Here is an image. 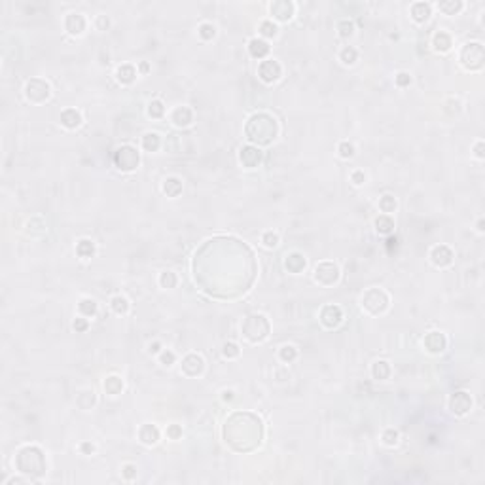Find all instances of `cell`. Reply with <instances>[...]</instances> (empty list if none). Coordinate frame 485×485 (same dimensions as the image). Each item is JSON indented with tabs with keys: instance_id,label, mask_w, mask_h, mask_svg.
<instances>
[{
	"instance_id": "41",
	"label": "cell",
	"mask_w": 485,
	"mask_h": 485,
	"mask_svg": "<svg viewBox=\"0 0 485 485\" xmlns=\"http://www.w3.org/2000/svg\"><path fill=\"white\" fill-rule=\"evenodd\" d=\"M337 33H339L341 38L353 36V33H355V23L349 21V19H341V21L337 23Z\"/></svg>"
},
{
	"instance_id": "35",
	"label": "cell",
	"mask_w": 485,
	"mask_h": 485,
	"mask_svg": "<svg viewBox=\"0 0 485 485\" xmlns=\"http://www.w3.org/2000/svg\"><path fill=\"white\" fill-rule=\"evenodd\" d=\"M76 252H78L80 258H91L95 254V243L89 241V239H82L78 243V247H76Z\"/></svg>"
},
{
	"instance_id": "57",
	"label": "cell",
	"mask_w": 485,
	"mask_h": 485,
	"mask_svg": "<svg viewBox=\"0 0 485 485\" xmlns=\"http://www.w3.org/2000/svg\"><path fill=\"white\" fill-rule=\"evenodd\" d=\"M108 25H110V21H108L107 15H99V17H97V29H99V31H107Z\"/></svg>"
},
{
	"instance_id": "51",
	"label": "cell",
	"mask_w": 485,
	"mask_h": 485,
	"mask_svg": "<svg viewBox=\"0 0 485 485\" xmlns=\"http://www.w3.org/2000/svg\"><path fill=\"white\" fill-rule=\"evenodd\" d=\"M174 353L173 351H163L162 355H160V362H162L163 366H173L174 364Z\"/></svg>"
},
{
	"instance_id": "62",
	"label": "cell",
	"mask_w": 485,
	"mask_h": 485,
	"mask_svg": "<svg viewBox=\"0 0 485 485\" xmlns=\"http://www.w3.org/2000/svg\"><path fill=\"white\" fill-rule=\"evenodd\" d=\"M148 68H150V66L146 65V63H142V65H140V70H142V72H148Z\"/></svg>"
},
{
	"instance_id": "16",
	"label": "cell",
	"mask_w": 485,
	"mask_h": 485,
	"mask_svg": "<svg viewBox=\"0 0 485 485\" xmlns=\"http://www.w3.org/2000/svg\"><path fill=\"white\" fill-rule=\"evenodd\" d=\"M453 250L449 247H445V245H438V247H434L431 250V260L434 266H438V268H447V266H451L453 264Z\"/></svg>"
},
{
	"instance_id": "12",
	"label": "cell",
	"mask_w": 485,
	"mask_h": 485,
	"mask_svg": "<svg viewBox=\"0 0 485 485\" xmlns=\"http://www.w3.org/2000/svg\"><path fill=\"white\" fill-rule=\"evenodd\" d=\"M343 323V311L337 305H326L321 311V324L328 330H334Z\"/></svg>"
},
{
	"instance_id": "60",
	"label": "cell",
	"mask_w": 485,
	"mask_h": 485,
	"mask_svg": "<svg viewBox=\"0 0 485 485\" xmlns=\"http://www.w3.org/2000/svg\"><path fill=\"white\" fill-rule=\"evenodd\" d=\"M160 347L162 345H160L158 341H154V343H150V349H148V351H150V353H160Z\"/></svg>"
},
{
	"instance_id": "37",
	"label": "cell",
	"mask_w": 485,
	"mask_h": 485,
	"mask_svg": "<svg viewBox=\"0 0 485 485\" xmlns=\"http://www.w3.org/2000/svg\"><path fill=\"white\" fill-rule=\"evenodd\" d=\"M396 207H398V203H396V199H394V195H383L381 199H379V209L385 213V215H390V213H394L396 211Z\"/></svg>"
},
{
	"instance_id": "38",
	"label": "cell",
	"mask_w": 485,
	"mask_h": 485,
	"mask_svg": "<svg viewBox=\"0 0 485 485\" xmlns=\"http://www.w3.org/2000/svg\"><path fill=\"white\" fill-rule=\"evenodd\" d=\"M160 284H162V288L171 290V288H174L178 284V277L174 275L173 271H163L162 275H160Z\"/></svg>"
},
{
	"instance_id": "8",
	"label": "cell",
	"mask_w": 485,
	"mask_h": 485,
	"mask_svg": "<svg viewBox=\"0 0 485 485\" xmlns=\"http://www.w3.org/2000/svg\"><path fill=\"white\" fill-rule=\"evenodd\" d=\"M50 95H52V87L42 78H31L25 84V97H27V101L34 103V105L46 103L50 99Z\"/></svg>"
},
{
	"instance_id": "24",
	"label": "cell",
	"mask_w": 485,
	"mask_h": 485,
	"mask_svg": "<svg viewBox=\"0 0 485 485\" xmlns=\"http://www.w3.org/2000/svg\"><path fill=\"white\" fill-rule=\"evenodd\" d=\"M432 44H434V50H436V52L445 54V52H449V50H451L453 40H451V36L445 33V31H438V33L434 34V40H432Z\"/></svg>"
},
{
	"instance_id": "28",
	"label": "cell",
	"mask_w": 485,
	"mask_h": 485,
	"mask_svg": "<svg viewBox=\"0 0 485 485\" xmlns=\"http://www.w3.org/2000/svg\"><path fill=\"white\" fill-rule=\"evenodd\" d=\"M163 192H165L167 197H176V195L182 192V180L176 178V176H169L163 182Z\"/></svg>"
},
{
	"instance_id": "22",
	"label": "cell",
	"mask_w": 485,
	"mask_h": 485,
	"mask_svg": "<svg viewBox=\"0 0 485 485\" xmlns=\"http://www.w3.org/2000/svg\"><path fill=\"white\" fill-rule=\"evenodd\" d=\"M269 44L266 42L264 38H252L250 42H248V52L250 55L254 57V59H264L266 55L269 54Z\"/></svg>"
},
{
	"instance_id": "58",
	"label": "cell",
	"mask_w": 485,
	"mask_h": 485,
	"mask_svg": "<svg viewBox=\"0 0 485 485\" xmlns=\"http://www.w3.org/2000/svg\"><path fill=\"white\" fill-rule=\"evenodd\" d=\"M484 148H485V146H484V142H482V140H480V142H478V144H476V148H474V152H476V158H480V160H482V158H484V156H485V154H484Z\"/></svg>"
},
{
	"instance_id": "3",
	"label": "cell",
	"mask_w": 485,
	"mask_h": 485,
	"mask_svg": "<svg viewBox=\"0 0 485 485\" xmlns=\"http://www.w3.org/2000/svg\"><path fill=\"white\" fill-rule=\"evenodd\" d=\"M15 468L21 472V474L29 476L31 480H36L40 478L42 474H46V457H44V451L36 445H25L21 447L17 455H15Z\"/></svg>"
},
{
	"instance_id": "20",
	"label": "cell",
	"mask_w": 485,
	"mask_h": 485,
	"mask_svg": "<svg viewBox=\"0 0 485 485\" xmlns=\"http://www.w3.org/2000/svg\"><path fill=\"white\" fill-rule=\"evenodd\" d=\"M61 125L66 129H76L82 125V114L76 108H66L61 112Z\"/></svg>"
},
{
	"instance_id": "27",
	"label": "cell",
	"mask_w": 485,
	"mask_h": 485,
	"mask_svg": "<svg viewBox=\"0 0 485 485\" xmlns=\"http://www.w3.org/2000/svg\"><path fill=\"white\" fill-rule=\"evenodd\" d=\"M376 229L381 235H390L394 231V220L388 215H381L376 218Z\"/></svg>"
},
{
	"instance_id": "63",
	"label": "cell",
	"mask_w": 485,
	"mask_h": 485,
	"mask_svg": "<svg viewBox=\"0 0 485 485\" xmlns=\"http://www.w3.org/2000/svg\"><path fill=\"white\" fill-rule=\"evenodd\" d=\"M478 231H484V220L478 222Z\"/></svg>"
},
{
	"instance_id": "59",
	"label": "cell",
	"mask_w": 485,
	"mask_h": 485,
	"mask_svg": "<svg viewBox=\"0 0 485 485\" xmlns=\"http://www.w3.org/2000/svg\"><path fill=\"white\" fill-rule=\"evenodd\" d=\"M82 451L86 453V455H91V453L95 451V447H93V443L84 442V443H82Z\"/></svg>"
},
{
	"instance_id": "25",
	"label": "cell",
	"mask_w": 485,
	"mask_h": 485,
	"mask_svg": "<svg viewBox=\"0 0 485 485\" xmlns=\"http://www.w3.org/2000/svg\"><path fill=\"white\" fill-rule=\"evenodd\" d=\"M411 17L417 23H425L431 17V4L429 2H415L411 6Z\"/></svg>"
},
{
	"instance_id": "54",
	"label": "cell",
	"mask_w": 485,
	"mask_h": 485,
	"mask_svg": "<svg viewBox=\"0 0 485 485\" xmlns=\"http://www.w3.org/2000/svg\"><path fill=\"white\" fill-rule=\"evenodd\" d=\"M87 326H89V323H87V319H76L74 321V324H72V328H74L76 332H86L87 330Z\"/></svg>"
},
{
	"instance_id": "48",
	"label": "cell",
	"mask_w": 485,
	"mask_h": 485,
	"mask_svg": "<svg viewBox=\"0 0 485 485\" xmlns=\"http://www.w3.org/2000/svg\"><path fill=\"white\" fill-rule=\"evenodd\" d=\"M398 440H400V434H398V431H394V429H387V431L383 432V443L385 445H396L398 443Z\"/></svg>"
},
{
	"instance_id": "23",
	"label": "cell",
	"mask_w": 485,
	"mask_h": 485,
	"mask_svg": "<svg viewBox=\"0 0 485 485\" xmlns=\"http://www.w3.org/2000/svg\"><path fill=\"white\" fill-rule=\"evenodd\" d=\"M305 266H307V262H305V258H303L300 252H292L284 260V268L290 271V273H302L305 269Z\"/></svg>"
},
{
	"instance_id": "61",
	"label": "cell",
	"mask_w": 485,
	"mask_h": 485,
	"mask_svg": "<svg viewBox=\"0 0 485 485\" xmlns=\"http://www.w3.org/2000/svg\"><path fill=\"white\" fill-rule=\"evenodd\" d=\"M224 402H229V400H233V390H224Z\"/></svg>"
},
{
	"instance_id": "39",
	"label": "cell",
	"mask_w": 485,
	"mask_h": 485,
	"mask_svg": "<svg viewBox=\"0 0 485 485\" xmlns=\"http://www.w3.org/2000/svg\"><path fill=\"white\" fill-rule=\"evenodd\" d=\"M339 59L345 63V65H355L356 59H358V52H356L353 46H345L339 54Z\"/></svg>"
},
{
	"instance_id": "9",
	"label": "cell",
	"mask_w": 485,
	"mask_h": 485,
	"mask_svg": "<svg viewBox=\"0 0 485 485\" xmlns=\"http://www.w3.org/2000/svg\"><path fill=\"white\" fill-rule=\"evenodd\" d=\"M315 280L323 286H334L339 280V268L334 262H321L315 268Z\"/></svg>"
},
{
	"instance_id": "7",
	"label": "cell",
	"mask_w": 485,
	"mask_h": 485,
	"mask_svg": "<svg viewBox=\"0 0 485 485\" xmlns=\"http://www.w3.org/2000/svg\"><path fill=\"white\" fill-rule=\"evenodd\" d=\"M485 52L482 42H470L466 44L461 52V63L466 70H480L484 66Z\"/></svg>"
},
{
	"instance_id": "21",
	"label": "cell",
	"mask_w": 485,
	"mask_h": 485,
	"mask_svg": "<svg viewBox=\"0 0 485 485\" xmlns=\"http://www.w3.org/2000/svg\"><path fill=\"white\" fill-rule=\"evenodd\" d=\"M139 440L144 445H154L160 440V431L156 425H142L139 431Z\"/></svg>"
},
{
	"instance_id": "44",
	"label": "cell",
	"mask_w": 485,
	"mask_h": 485,
	"mask_svg": "<svg viewBox=\"0 0 485 485\" xmlns=\"http://www.w3.org/2000/svg\"><path fill=\"white\" fill-rule=\"evenodd\" d=\"M260 34L266 38H273L277 36V25L273 21H262L260 23Z\"/></svg>"
},
{
	"instance_id": "43",
	"label": "cell",
	"mask_w": 485,
	"mask_h": 485,
	"mask_svg": "<svg viewBox=\"0 0 485 485\" xmlns=\"http://www.w3.org/2000/svg\"><path fill=\"white\" fill-rule=\"evenodd\" d=\"M197 33H199V36H201L203 40H213L216 34V27L213 25V23H201L199 29H197Z\"/></svg>"
},
{
	"instance_id": "14",
	"label": "cell",
	"mask_w": 485,
	"mask_h": 485,
	"mask_svg": "<svg viewBox=\"0 0 485 485\" xmlns=\"http://www.w3.org/2000/svg\"><path fill=\"white\" fill-rule=\"evenodd\" d=\"M271 15L277 19V21H290L294 11H296V6L292 4L290 0H277L269 6Z\"/></svg>"
},
{
	"instance_id": "31",
	"label": "cell",
	"mask_w": 485,
	"mask_h": 485,
	"mask_svg": "<svg viewBox=\"0 0 485 485\" xmlns=\"http://www.w3.org/2000/svg\"><path fill=\"white\" fill-rule=\"evenodd\" d=\"M372 376L377 381H385L390 376V366H388L387 360H377L374 366H372Z\"/></svg>"
},
{
	"instance_id": "53",
	"label": "cell",
	"mask_w": 485,
	"mask_h": 485,
	"mask_svg": "<svg viewBox=\"0 0 485 485\" xmlns=\"http://www.w3.org/2000/svg\"><path fill=\"white\" fill-rule=\"evenodd\" d=\"M396 86H400V87H408L411 84V76L408 74V72H400V74H396Z\"/></svg>"
},
{
	"instance_id": "13",
	"label": "cell",
	"mask_w": 485,
	"mask_h": 485,
	"mask_svg": "<svg viewBox=\"0 0 485 485\" xmlns=\"http://www.w3.org/2000/svg\"><path fill=\"white\" fill-rule=\"evenodd\" d=\"M449 410L455 415H466L468 411L472 410V398H470V394L464 392V390L455 392L451 398H449Z\"/></svg>"
},
{
	"instance_id": "19",
	"label": "cell",
	"mask_w": 485,
	"mask_h": 485,
	"mask_svg": "<svg viewBox=\"0 0 485 485\" xmlns=\"http://www.w3.org/2000/svg\"><path fill=\"white\" fill-rule=\"evenodd\" d=\"M171 121L176 127H188L194 121V112L188 107H176L171 114Z\"/></svg>"
},
{
	"instance_id": "40",
	"label": "cell",
	"mask_w": 485,
	"mask_h": 485,
	"mask_svg": "<svg viewBox=\"0 0 485 485\" xmlns=\"http://www.w3.org/2000/svg\"><path fill=\"white\" fill-rule=\"evenodd\" d=\"M78 307H80V313H82L84 317H93V315L97 313V303L93 302L91 298H84Z\"/></svg>"
},
{
	"instance_id": "10",
	"label": "cell",
	"mask_w": 485,
	"mask_h": 485,
	"mask_svg": "<svg viewBox=\"0 0 485 485\" xmlns=\"http://www.w3.org/2000/svg\"><path fill=\"white\" fill-rule=\"evenodd\" d=\"M282 74V68L280 65L275 61V59H268V61H262L258 66V76L262 82H266V84H273V82H277Z\"/></svg>"
},
{
	"instance_id": "47",
	"label": "cell",
	"mask_w": 485,
	"mask_h": 485,
	"mask_svg": "<svg viewBox=\"0 0 485 485\" xmlns=\"http://www.w3.org/2000/svg\"><path fill=\"white\" fill-rule=\"evenodd\" d=\"M262 243H264V247L266 248H275L279 245V235L275 233V231H266L264 235H262Z\"/></svg>"
},
{
	"instance_id": "33",
	"label": "cell",
	"mask_w": 485,
	"mask_h": 485,
	"mask_svg": "<svg viewBox=\"0 0 485 485\" xmlns=\"http://www.w3.org/2000/svg\"><path fill=\"white\" fill-rule=\"evenodd\" d=\"M76 404L82 408V410H91L95 406V392L93 390H82L76 398Z\"/></svg>"
},
{
	"instance_id": "6",
	"label": "cell",
	"mask_w": 485,
	"mask_h": 485,
	"mask_svg": "<svg viewBox=\"0 0 485 485\" xmlns=\"http://www.w3.org/2000/svg\"><path fill=\"white\" fill-rule=\"evenodd\" d=\"M362 307L370 315H383L388 309V296L381 288H370L362 296Z\"/></svg>"
},
{
	"instance_id": "49",
	"label": "cell",
	"mask_w": 485,
	"mask_h": 485,
	"mask_svg": "<svg viewBox=\"0 0 485 485\" xmlns=\"http://www.w3.org/2000/svg\"><path fill=\"white\" fill-rule=\"evenodd\" d=\"M337 150H339V156H341V158H345V160H349V158H353V156H355V146H353L351 142H341Z\"/></svg>"
},
{
	"instance_id": "2",
	"label": "cell",
	"mask_w": 485,
	"mask_h": 485,
	"mask_svg": "<svg viewBox=\"0 0 485 485\" xmlns=\"http://www.w3.org/2000/svg\"><path fill=\"white\" fill-rule=\"evenodd\" d=\"M245 135L250 142L258 146H269L279 135V123L268 112H258L248 118L245 125Z\"/></svg>"
},
{
	"instance_id": "29",
	"label": "cell",
	"mask_w": 485,
	"mask_h": 485,
	"mask_svg": "<svg viewBox=\"0 0 485 485\" xmlns=\"http://www.w3.org/2000/svg\"><path fill=\"white\" fill-rule=\"evenodd\" d=\"M116 76H118V80L121 82V84H133L135 78H137V70H135V66L133 65H121V66H118Z\"/></svg>"
},
{
	"instance_id": "52",
	"label": "cell",
	"mask_w": 485,
	"mask_h": 485,
	"mask_svg": "<svg viewBox=\"0 0 485 485\" xmlns=\"http://www.w3.org/2000/svg\"><path fill=\"white\" fill-rule=\"evenodd\" d=\"M167 436H169L171 440H178V438L182 436V427H180V425H171V427L167 429Z\"/></svg>"
},
{
	"instance_id": "45",
	"label": "cell",
	"mask_w": 485,
	"mask_h": 485,
	"mask_svg": "<svg viewBox=\"0 0 485 485\" xmlns=\"http://www.w3.org/2000/svg\"><path fill=\"white\" fill-rule=\"evenodd\" d=\"M222 355L231 360V358H237V356L241 355V349H239L237 343L227 341V343H224V347H222Z\"/></svg>"
},
{
	"instance_id": "11",
	"label": "cell",
	"mask_w": 485,
	"mask_h": 485,
	"mask_svg": "<svg viewBox=\"0 0 485 485\" xmlns=\"http://www.w3.org/2000/svg\"><path fill=\"white\" fill-rule=\"evenodd\" d=\"M203 370H205V360H203V356L201 355L190 353V355L184 356L182 372L188 376V377H197V376H201Z\"/></svg>"
},
{
	"instance_id": "46",
	"label": "cell",
	"mask_w": 485,
	"mask_h": 485,
	"mask_svg": "<svg viewBox=\"0 0 485 485\" xmlns=\"http://www.w3.org/2000/svg\"><path fill=\"white\" fill-rule=\"evenodd\" d=\"M148 114H150L152 118H162L163 114H165V107H163V103L160 99L152 101L150 105H148Z\"/></svg>"
},
{
	"instance_id": "56",
	"label": "cell",
	"mask_w": 485,
	"mask_h": 485,
	"mask_svg": "<svg viewBox=\"0 0 485 485\" xmlns=\"http://www.w3.org/2000/svg\"><path fill=\"white\" fill-rule=\"evenodd\" d=\"M385 247H387V250H388V252H390V254H392V252H394V250L398 248V239H396V237H392V235H388L387 245H385Z\"/></svg>"
},
{
	"instance_id": "18",
	"label": "cell",
	"mask_w": 485,
	"mask_h": 485,
	"mask_svg": "<svg viewBox=\"0 0 485 485\" xmlns=\"http://www.w3.org/2000/svg\"><path fill=\"white\" fill-rule=\"evenodd\" d=\"M86 27H87V21H86V17H84L82 13H68V15H66L65 29L72 34V36H80V34H84Z\"/></svg>"
},
{
	"instance_id": "17",
	"label": "cell",
	"mask_w": 485,
	"mask_h": 485,
	"mask_svg": "<svg viewBox=\"0 0 485 485\" xmlns=\"http://www.w3.org/2000/svg\"><path fill=\"white\" fill-rule=\"evenodd\" d=\"M445 347H447V339L440 332H431V334H427V337H425V349L429 353H432V355L443 353Z\"/></svg>"
},
{
	"instance_id": "36",
	"label": "cell",
	"mask_w": 485,
	"mask_h": 485,
	"mask_svg": "<svg viewBox=\"0 0 485 485\" xmlns=\"http://www.w3.org/2000/svg\"><path fill=\"white\" fill-rule=\"evenodd\" d=\"M110 307H112V311L116 313V315H125V313L129 311V302L123 296H114L110 300Z\"/></svg>"
},
{
	"instance_id": "30",
	"label": "cell",
	"mask_w": 485,
	"mask_h": 485,
	"mask_svg": "<svg viewBox=\"0 0 485 485\" xmlns=\"http://www.w3.org/2000/svg\"><path fill=\"white\" fill-rule=\"evenodd\" d=\"M162 146V137L158 133H146L142 137V148L146 152H158Z\"/></svg>"
},
{
	"instance_id": "1",
	"label": "cell",
	"mask_w": 485,
	"mask_h": 485,
	"mask_svg": "<svg viewBox=\"0 0 485 485\" xmlns=\"http://www.w3.org/2000/svg\"><path fill=\"white\" fill-rule=\"evenodd\" d=\"M262 438H264V425L254 413L237 411L224 425V440L231 449L239 453L256 449L262 443Z\"/></svg>"
},
{
	"instance_id": "15",
	"label": "cell",
	"mask_w": 485,
	"mask_h": 485,
	"mask_svg": "<svg viewBox=\"0 0 485 485\" xmlns=\"http://www.w3.org/2000/svg\"><path fill=\"white\" fill-rule=\"evenodd\" d=\"M262 152L256 148V146H243L239 150V162L243 163V167L247 169H254L262 163Z\"/></svg>"
},
{
	"instance_id": "42",
	"label": "cell",
	"mask_w": 485,
	"mask_h": 485,
	"mask_svg": "<svg viewBox=\"0 0 485 485\" xmlns=\"http://www.w3.org/2000/svg\"><path fill=\"white\" fill-rule=\"evenodd\" d=\"M296 356H298V351H296V347L292 345H282L279 351V358L282 362H294L296 360Z\"/></svg>"
},
{
	"instance_id": "26",
	"label": "cell",
	"mask_w": 485,
	"mask_h": 485,
	"mask_svg": "<svg viewBox=\"0 0 485 485\" xmlns=\"http://www.w3.org/2000/svg\"><path fill=\"white\" fill-rule=\"evenodd\" d=\"M27 233L34 235V237H40V235L48 233V226H46V222H44L40 216H36V218H31L27 222Z\"/></svg>"
},
{
	"instance_id": "50",
	"label": "cell",
	"mask_w": 485,
	"mask_h": 485,
	"mask_svg": "<svg viewBox=\"0 0 485 485\" xmlns=\"http://www.w3.org/2000/svg\"><path fill=\"white\" fill-rule=\"evenodd\" d=\"M121 476L125 478V480H135L137 478V466L135 464H123V468H121Z\"/></svg>"
},
{
	"instance_id": "32",
	"label": "cell",
	"mask_w": 485,
	"mask_h": 485,
	"mask_svg": "<svg viewBox=\"0 0 485 485\" xmlns=\"http://www.w3.org/2000/svg\"><path fill=\"white\" fill-rule=\"evenodd\" d=\"M438 8L445 15H455L463 10V2L461 0H443V2H438Z\"/></svg>"
},
{
	"instance_id": "34",
	"label": "cell",
	"mask_w": 485,
	"mask_h": 485,
	"mask_svg": "<svg viewBox=\"0 0 485 485\" xmlns=\"http://www.w3.org/2000/svg\"><path fill=\"white\" fill-rule=\"evenodd\" d=\"M105 390H107L108 394L116 396V394H119L123 390V381L118 376H110V377L105 379Z\"/></svg>"
},
{
	"instance_id": "4",
	"label": "cell",
	"mask_w": 485,
	"mask_h": 485,
	"mask_svg": "<svg viewBox=\"0 0 485 485\" xmlns=\"http://www.w3.org/2000/svg\"><path fill=\"white\" fill-rule=\"evenodd\" d=\"M271 324L264 315H248L241 324V332L250 343H262L269 335Z\"/></svg>"
},
{
	"instance_id": "5",
	"label": "cell",
	"mask_w": 485,
	"mask_h": 485,
	"mask_svg": "<svg viewBox=\"0 0 485 485\" xmlns=\"http://www.w3.org/2000/svg\"><path fill=\"white\" fill-rule=\"evenodd\" d=\"M139 163H140V154L131 144H123V146H119L118 150L114 152V165L118 167L119 171H123V173L135 171L139 167Z\"/></svg>"
},
{
	"instance_id": "55",
	"label": "cell",
	"mask_w": 485,
	"mask_h": 485,
	"mask_svg": "<svg viewBox=\"0 0 485 485\" xmlns=\"http://www.w3.org/2000/svg\"><path fill=\"white\" fill-rule=\"evenodd\" d=\"M351 180H353L356 186H360V184H364V180H366V174L362 173V171H355V173L351 174Z\"/></svg>"
}]
</instances>
